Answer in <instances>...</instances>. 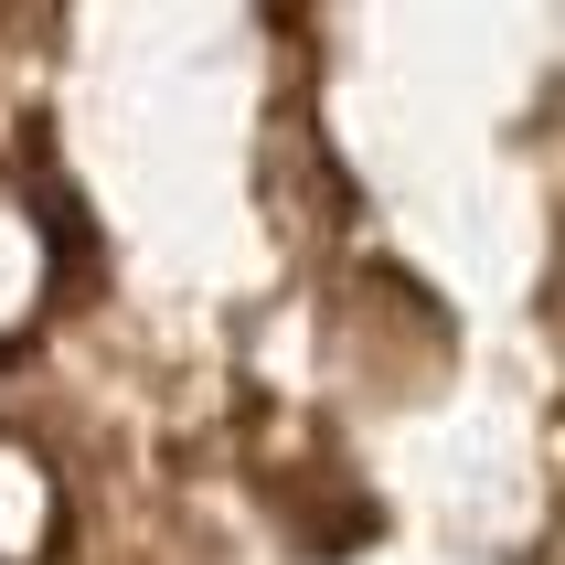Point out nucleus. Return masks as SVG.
Wrapping results in <instances>:
<instances>
[{
	"label": "nucleus",
	"mask_w": 565,
	"mask_h": 565,
	"mask_svg": "<svg viewBox=\"0 0 565 565\" xmlns=\"http://www.w3.org/2000/svg\"><path fill=\"white\" fill-rule=\"evenodd\" d=\"M64 544V491L43 470V448L0 427V565H43Z\"/></svg>",
	"instance_id": "obj_1"
}]
</instances>
